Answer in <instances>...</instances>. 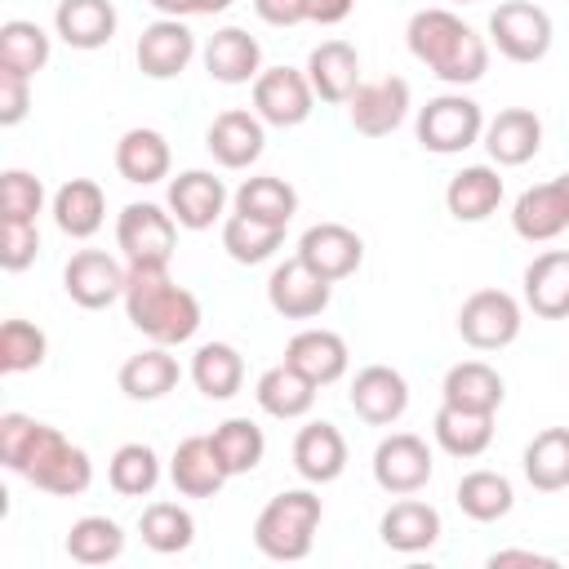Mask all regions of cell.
<instances>
[{
    "instance_id": "3957f363",
    "label": "cell",
    "mask_w": 569,
    "mask_h": 569,
    "mask_svg": "<svg viewBox=\"0 0 569 569\" xmlns=\"http://www.w3.org/2000/svg\"><path fill=\"white\" fill-rule=\"evenodd\" d=\"M124 316L138 333L160 347H178L200 329V298L173 284L169 267H129L124 284Z\"/></svg>"
},
{
    "instance_id": "2e32d148",
    "label": "cell",
    "mask_w": 569,
    "mask_h": 569,
    "mask_svg": "<svg viewBox=\"0 0 569 569\" xmlns=\"http://www.w3.org/2000/svg\"><path fill=\"white\" fill-rule=\"evenodd\" d=\"M356 418H365L369 427H391L405 409H409V382L405 373H396L391 365H365L356 378H351V391H347Z\"/></svg>"
},
{
    "instance_id": "9f6ffc18",
    "label": "cell",
    "mask_w": 569,
    "mask_h": 569,
    "mask_svg": "<svg viewBox=\"0 0 569 569\" xmlns=\"http://www.w3.org/2000/svg\"><path fill=\"white\" fill-rule=\"evenodd\" d=\"M556 182H560V191H565V200H569V173H560Z\"/></svg>"
},
{
    "instance_id": "ab89813d",
    "label": "cell",
    "mask_w": 569,
    "mask_h": 569,
    "mask_svg": "<svg viewBox=\"0 0 569 569\" xmlns=\"http://www.w3.org/2000/svg\"><path fill=\"white\" fill-rule=\"evenodd\" d=\"M458 507H462V516H471V520H480V525H489V520H502L511 507H516V493H511V480L502 476V471H467L462 480H458Z\"/></svg>"
},
{
    "instance_id": "1f68e13d",
    "label": "cell",
    "mask_w": 569,
    "mask_h": 569,
    "mask_svg": "<svg viewBox=\"0 0 569 569\" xmlns=\"http://www.w3.org/2000/svg\"><path fill=\"white\" fill-rule=\"evenodd\" d=\"M440 396L445 405H458V409H480V413H498L502 396H507V382L493 365L485 360H458L445 382H440Z\"/></svg>"
},
{
    "instance_id": "ac0fdd59",
    "label": "cell",
    "mask_w": 569,
    "mask_h": 569,
    "mask_svg": "<svg viewBox=\"0 0 569 569\" xmlns=\"http://www.w3.org/2000/svg\"><path fill=\"white\" fill-rule=\"evenodd\" d=\"M222 209H227V187L209 169H187L169 182V213L178 227L204 231L222 218Z\"/></svg>"
},
{
    "instance_id": "8d00e7d4",
    "label": "cell",
    "mask_w": 569,
    "mask_h": 569,
    "mask_svg": "<svg viewBox=\"0 0 569 569\" xmlns=\"http://www.w3.org/2000/svg\"><path fill=\"white\" fill-rule=\"evenodd\" d=\"M191 382L204 400H231L244 387V360L231 342H204L191 356Z\"/></svg>"
},
{
    "instance_id": "681fc988",
    "label": "cell",
    "mask_w": 569,
    "mask_h": 569,
    "mask_svg": "<svg viewBox=\"0 0 569 569\" xmlns=\"http://www.w3.org/2000/svg\"><path fill=\"white\" fill-rule=\"evenodd\" d=\"M27 107H31V76L0 67V124L4 129L18 124L27 116Z\"/></svg>"
},
{
    "instance_id": "30bf717a",
    "label": "cell",
    "mask_w": 569,
    "mask_h": 569,
    "mask_svg": "<svg viewBox=\"0 0 569 569\" xmlns=\"http://www.w3.org/2000/svg\"><path fill=\"white\" fill-rule=\"evenodd\" d=\"M311 102H316V89L298 67H267L253 80V111L262 116V124L293 129L311 116Z\"/></svg>"
},
{
    "instance_id": "816d5d0a",
    "label": "cell",
    "mask_w": 569,
    "mask_h": 569,
    "mask_svg": "<svg viewBox=\"0 0 569 569\" xmlns=\"http://www.w3.org/2000/svg\"><path fill=\"white\" fill-rule=\"evenodd\" d=\"M356 9V0H307V22H320V27H338L347 22Z\"/></svg>"
},
{
    "instance_id": "7c38bea8",
    "label": "cell",
    "mask_w": 569,
    "mask_h": 569,
    "mask_svg": "<svg viewBox=\"0 0 569 569\" xmlns=\"http://www.w3.org/2000/svg\"><path fill=\"white\" fill-rule=\"evenodd\" d=\"M124 284H129V267H120L111 253L102 249H80L71 253L67 271H62V289L76 307L84 311H102L111 307L116 298H124Z\"/></svg>"
},
{
    "instance_id": "5bb4252c",
    "label": "cell",
    "mask_w": 569,
    "mask_h": 569,
    "mask_svg": "<svg viewBox=\"0 0 569 569\" xmlns=\"http://www.w3.org/2000/svg\"><path fill=\"white\" fill-rule=\"evenodd\" d=\"M298 258H302L316 276H325L329 284H338V280L356 276V267L365 262V240H360L351 227H342V222H316V227L302 231Z\"/></svg>"
},
{
    "instance_id": "83f0119b",
    "label": "cell",
    "mask_w": 569,
    "mask_h": 569,
    "mask_svg": "<svg viewBox=\"0 0 569 569\" xmlns=\"http://www.w3.org/2000/svg\"><path fill=\"white\" fill-rule=\"evenodd\" d=\"M169 142L160 129H124L116 142V173L133 187H151L160 178H169Z\"/></svg>"
},
{
    "instance_id": "e0dca14e",
    "label": "cell",
    "mask_w": 569,
    "mask_h": 569,
    "mask_svg": "<svg viewBox=\"0 0 569 569\" xmlns=\"http://www.w3.org/2000/svg\"><path fill=\"white\" fill-rule=\"evenodd\" d=\"M204 147H209V156H213L222 169H249V164L262 156V147H267L262 116H258V111H240V107L213 116V124H209V133H204Z\"/></svg>"
},
{
    "instance_id": "11a10c76",
    "label": "cell",
    "mask_w": 569,
    "mask_h": 569,
    "mask_svg": "<svg viewBox=\"0 0 569 569\" xmlns=\"http://www.w3.org/2000/svg\"><path fill=\"white\" fill-rule=\"evenodd\" d=\"M231 9V0H191V13H222Z\"/></svg>"
},
{
    "instance_id": "f1b7e54d",
    "label": "cell",
    "mask_w": 569,
    "mask_h": 569,
    "mask_svg": "<svg viewBox=\"0 0 569 569\" xmlns=\"http://www.w3.org/2000/svg\"><path fill=\"white\" fill-rule=\"evenodd\" d=\"M502 204V178L493 164H467L445 187V209L458 222H485Z\"/></svg>"
},
{
    "instance_id": "d4e9b609",
    "label": "cell",
    "mask_w": 569,
    "mask_h": 569,
    "mask_svg": "<svg viewBox=\"0 0 569 569\" xmlns=\"http://www.w3.org/2000/svg\"><path fill=\"white\" fill-rule=\"evenodd\" d=\"M293 467L311 485H329L347 471V440L333 422H307L293 436Z\"/></svg>"
},
{
    "instance_id": "52a82bcc",
    "label": "cell",
    "mask_w": 569,
    "mask_h": 569,
    "mask_svg": "<svg viewBox=\"0 0 569 569\" xmlns=\"http://www.w3.org/2000/svg\"><path fill=\"white\" fill-rule=\"evenodd\" d=\"M520 302L502 289H476L458 311V333L476 351H502L520 338Z\"/></svg>"
},
{
    "instance_id": "484cf974",
    "label": "cell",
    "mask_w": 569,
    "mask_h": 569,
    "mask_svg": "<svg viewBox=\"0 0 569 569\" xmlns=\"http://www.w3.org/2000/svg\"><path fill=\"white\" fill-rule=\"evenodd\" d=\"M169 480L182 498H213L231 476L222 471L209 436H187L169 458Z\"/></svg>"
},
{
    "instance_id": "b9f144b4",
    "label": "cell",
    "mask_w": 569,
    "mask_h": 569,
    "mask_svg": "<svg viewBox=\"0 0 569 569\" xmlns=\"http://www.w3.org/2000/svg\"><path fill=\"white\" fill-rule=\"evenodd\" d=\"M138 533H142V542H147L151 551L178 556V551L191 547L196 520H191V511L178 507V502H151V507L142 511V520H138Z\"/></svg>"
},
{
    "instance_id": "60d3db41",
    "label": "cell",
    "mask_w": 569,
    "mask_h": 569,
    "mask_svg": "<svg viewBox=\"0 0 569 569\" xmlns=\"http://www.w3.org/2000/svg\"><path fill=\"white\" fill-rule=\"evenodd\" d=\"M280 240H284V227H271V222H258V218H244V213H231L222 222V249L240 267L267 262L280 249Z\"/></svg>"
},
{
    "instance_id": "6f0895ef",
    "label": "cell",
    "mask_w": 569,
    "mask_h": 569,
    "mask_svg": "<svg viewBox=\"0 0 569 569\" xmlns=\"http://www.w3.org/2000/svg\"><path fill=\"white\" fill-rule=\"evenodd\" d=\"M453 4H471V0H453Z\"/></svg>"
},
{
    "instance_id": "277c9868",
    "label": "cell",
    "mask_w": 569,
    "mask_h": 569,
    "mask_svg": "<svg viewBox=\"0 0 569 569\" xmlns=\"http://www.w3.org/2000/svg\"><path fill=\"white\" fill-rule=\"evenodd\" d=\"M320 498L311 489H284L276 493L258 520H253V547L267 556V560H307L311 556V542H316V529H320Z\"/></svg>"
},
{
    "instance_id": "7a4b0ae2",
    "label": "cell",
    "mask_w": 569,
    "mask_h": 569,
    "mask_svg": "<svg viewBox=\"0 0 569 569\" xmlns=\"http://www.w3.org/2000/svg\"><path fill=\"white\" fill-rule=\"evenodd\" d=\"M409 53L445 84H476L489 71V44L453 9H418L405 27Z\"/></svg>"
},
{
    "instance_id": "7dc6e473",
    "label": "cell",
    "mask_w": 569,
    "mask_h": 569,
    "mask_svg": "<svg viewBox=\"0 0 569 569\" xmlns=\"http://www.w3.org/2000/svg\"><path fill=\"white\" fill-rule=\"evenodd\" d=\"M44 209V187L27 169L0 173V222H36Z\"/></svg>"
},
{
    "instance_id": "7402d4cb",
    "label": "cell",
    "mask_w": 569,
    "mask_h": 569,
    "mask_svg": "<svg viewBox=\"0 0 569 569\" xmlns=\"http://www.w3.org/2000/svg\"><path fill=\"white\" fill-rule=\"evenodd\" d=\"M511 227L520 240L529 244H542V240H556L565 227H569V200L560 191V182H538L529 191L516 196V209H511Z\"/></svg>"
},
{
    "instance_id": "f546056e",
    "label": "cell",
    "mask_w": 569,
    "mask_h": 569,
    "mask_svg": "<svg viewBox=\"0 0 569 569\" xmlns=\"http://www.w3.org/2000/svg\"><path fill=\"white\" fill-rule=\"evenodd\" d=\"M53 31L71 49H102L116 36V4L111 0H58L53 9Z\"/></svg>"
},
{
    "instance_id": "f6af8a7d",
    "label": "cell",
    "mask_w": 569,
    "mask_h": 569,
    "mask_svg": "<svg viewBox=\"0 0 569 569\" xmlns=\"http://www.w3.org/2000/svg\"><path fill=\"white\" fill-rule=\"evenodd\" d=\"M107 480L124 498H142L160 485V458L151 445H120L107 462Z\"/></svg>"
},
{
    "instance_id": "44dd1931",
    "label": "cell",
    "mask_w": 569,
    "mask_h": 569,
    "mask_svg": "<svg viewBox=\"0 0 569 569\" xmlns=\"http://www.w3.org/2000/svg\"><path fill=\"white\" fill-rule=\"evenodd\" d=\"M378 538H382L391 551L418 556V551L436 547V538H440V511H436L431 502L405 493L400 502H391V507L382 511V520H378Z\"/></svg>"
},
{
    "instance_id": "db71d44e",
    "label": "cell",
    "mask_w": 569,
    "mask_h": 569,
    "mask_svg": "<svg viewBox=\"0 0 569 569\" xmlns=\"http://www.w3.org/2000/svg\"><path fill=\"white\" fill-rule=\"evenodd\" d=\"M151 4H156L164 18H187V13H191V0H151Z\"/></svg>"
},
{
    "instance_id": "603a6c76",
    "label": "cell",
    "mask_w": 569,
    "mask_h": 569,
    "mask_svg": "<svg viewBox=\"0 0 569 569\" xmlns=\"http://www.w3.org/2000/svg\"><path fill=\"white\" fill-rule=\"evenodd\" d=\"M204 71L218 84H249L262 76V44L244 27H222L204 44Z\"/></svg>"
},
{
    "instance_id": "ee69618b",
    "label": "cell",
    "mask_w": 569,
    "mask_h": 569,
    "mask_svg": "<svg viewBox=\"0 0 569 569\" xmlns=\"http://www.w3.org/2000/svg\"><path fill=\"white\" fill-rule=\"evenodd\" d=\"M49 62V36L40 22H27V18H9L0 27V67L9 71H22V76H36L44 71Z\"/></svg>"
},
{
    "instance_id": "c3c4849f",
    "label": "cell",
    "mask_w": 569,
    "mask_h": 569,
    "mask_svg": "<svg viewBox=\"0 0 569 569\" xmlns=\"http://www.w3.org/2000/svg\"><path fill=\"white\" fill-rule=\"evenodd\" d=\"M40 253V231L36 222H0V267L4 271H27Z\"/></svg>"
},
{
    "instance_id": "f35d334b",
    "label": "cell",
    "mask_w": 569,
    "mask_h": 569,
    "mask_svg": "<svg viewBox=\"0 0 569 569\" xmlns=\"http://www.w3.org/2000/svg\"><path fill=\"white\" fill-rule=\"evenodd\" d=\"M209 445H213V453H218V462H222L227 476H249V471L262 462V453H267V436H262V427L249 422V418H227V422H218L213 436H209Z\"/></svg>"
},
{
    "instance_id": "4316f807",
    "label": "cell",
    "mask_w": 569,
    "mask_h": 569,
    "mask_svg": "<svg viewBox=\"0 0 569 569\" xmlns=\"http://www.w3.org/2000/svg\"><path fill=\"white\" fill-rule=\"evenodd\" d=\"M525 302L542 320L569 316V249H547L525 267Z\"/></svg>"
},
{
    "instance_id": "5b68a950",
    "label": "cell",
    "mask_w": 569,
    "mask_h": 569,
    "mask_svg": "<svg viewBox=\"0 0 569 569\" xmlns=\"http://www.w3.org/2000/svg\"><path fill=\"white\" fill-rule=\"evenodd\" d=\"M485 138V111L467 93H440L418 111V142L431 156H458Z\"/></svg>"
},
{
    "instance_id": "9c48e42d",
    "label": "cell",
    "mask_w": 569,
    "mask_h": 569,
    "mask_svg": "<svg viewBox=\"0 0 569 569\" xmlns=\"http://www.w3.org/2000/svg\"><path fill=\"white\" fill-rule=\"evenodd\" d=\"M431 467H436L431 462V449L413 431H391L373 449V480H378L382 493H396V498L418 493L431 480Z\"/></svg>"
},
{
    "instance_id": "bcb514c9",
    "label": "cell",
    "mask_w": 569,
    "mask_h": 569,
    "mask_svg": "<svg viewBox=\"0 0 569 569\" xmlns=\"http://www.w3.org/2000/svg\"><path fill=\"white\" fill-rule=\"evenodd\" d=\"M44 351H49V338H44L40 325L18 320V316L0 325V369H4V373L40 369V365H44Z\"/></svg>"
},
{
    "instance_id": "4dcf8cb0",
    "label": "cell",
    "mask_w": 569,
    "mask_h": 569,
    "mask_svg": "<svg viewBox=\"0 0 569 569\" xmlns=\"http://www.w3.org/2000/svg\"><path fill=\"white\" fill-rule=\"evenodd\" d=\"M107 218V196L93 178H67L53 191V222L71 240H89Z\"/></svg>"
},
{
    "instance_id": "7bdbcfd3",
    "label": "cell",
    "mask_w": 569,
    "mask_h": 569,
    "mask_svg": "<svg viewBox=\"0 0 569 569\" xmlns=\"http://www.w3.org/2000/svg\"><path fill=\"white\" fill-rule=\"evenodd\" d=\"M120 551H124V533L111 516H80L67 529V556L76 565H107L120 560Z\"/></svg>"
},
{
    "instance_id": "d6986e66",
    "label": "cell",
    "mask_w": 569,
    "mask_h": 569,
    "mask_svg": "<svg viewBox=\"0 0 569 569\" xmlns=\"http://www.w3.org/2000/svg\"><path fill=\"white\" fill-rule=\"evenodd\" d=\"M538 147H542V120L529 107H507L485 124V151L502 169L529 164L538 156Z\"/></svg>"
},
{
    "instance_id": "f907efd6",
    "label": "cell",
    "mask_w": 569,
    "mask_h": 569,
    "mask_svg": "<svg viewBox=\"0 0 569 569\" xmlns=\"http://www.w3.org/2000/svg\"><path fill=\"white\" fill-rule=\"evenodd\" d=\"M258 18L267 27H298L307 22V0H253Z\"/></svg>"
},
{
    "instance_id": "d6a6232c",
    "label": "cell",
    "mask_w": 569,
    "mask_h": 569,
    "mask_svg": "<svg viewBox=\"0 0 569 569\" xmlns=\"http://www.w3.org/2000/svg\"><path fill=\"white\" fill-rule=\"evenodd\" d=\"M253 396H258L262 413H271V418H280V422H293V418H307V413H311V405H316V382H311L307 373H298L293 365L280 360V365L262 369Z\"/></svg>"
},
{
    "instance_id": "8fae6325",
    "label": "cell",
    "mask_w": 569,
    "mask_h": 569,
    "mask_svg": "<svg viewBox=\"0 0 569 569\" xmlns=\"http://www.w3.org/2000/svg\"><path fill=\"white\" fill-rule=\"evenodd\" d=\"M347 116H351V129L365 133V138L396 133L409 116V80H400V76L360 80L356 93L347 98Z\"/></svg>"
},
{
    "instance_id": "6da1fadb",
    "label": "cell",
    "mask_w": 569,
    "mask_h": 569,
    "mask_svg": "<svg viewBox=\"0 0 569 569\" xmlns=\"http://www.w3.org/2000/svg\"><path fill=\"white\" fill-rule=\"evenodd\" d=\"M0 462L53 498H80L93 485L89 453L27 413H0Z\"/></svg>"
},
{
    "instance_id": "9a60e30c",
    "label": "cell",
    "mask_w": 569,
    "mask_h": 569,
    "mask_svg": "<svg viewBox=\"0 0 569 569\" xmlns=\"http://www.w3.org/2000/svg\"><path fill=\"white\" fill-rule=\"evenodd\" d=\"M138 71L151 80H173L187 71V62L196 58V36L182 18H156L151 27H142L138 44H133Z\"/></svg>"
},
{
    "instance_id": "cb8c5ba5",
    "label": "cell",
    "mask_w": 569,
    "mask_h": 569,
    "mask_svg": "<svg viewBox=\"0 0 569 569\" xmlns=\"http://www.w3.org/2000/svg\"><path fill=\"white\" fill-rule=\"evenodd\" d=\"M307 80L320 102H347L360 84V53L347 40H325L307 53Z\"/></svg>"
},
{
    "instance_id": "f5cc1de1",
    "label": "cell",
    "mask_w": 569,
    "mask_h": 569,
    "mask_svg": "<svg viewBox=\"0 0 569 569\" xmlns=\"http://www.w3.org/2000/svg\"><path fill=\"white\" fill-rule=\"evenodd\" d=\"M489 565H493V569H502V565H533V569L542 565V569H551V565H556V556L525 551V547H507V551H493V556H489Z\"/></svg>"
},
{
    "instance_id": "8992f818",
    "label": "cell",
    "mask_w": 569,
    "mask_h": 569,
    "mask_svg": "<svg viewBox=\"0 0 569 569\" xmlns=\"http://www.w3.org/2000/svg\"><path fill=\"white\" fill-rule=\"evenodd\" d=\"M116 244L129 267H169L178 244V222L151 200H133L116 218Z\"/></svg>"
},
{
    "instance_id": "d590c367",
    "label": "cell",
    "mask_w": 569,
    "mask_h": 569,
    "mask_svg": "<svg viewBox=\"0 0 569 569\" xmlns=\"http://www.w3.org/2000/svg\"><path fill=\"white\" fill-rule=\"evenodd\" d=\"M525 480L538 493L569 489V427H547L525 445Z\"/></svg>"
},
{
    "instance_id": "e575fe53",
    "label": "cell",
    "mask_w": 569,
    "mask_h": 569,
    "mask_svg": "<svg viewBox=\"0 0 569 569\" xmlns=\"http://www.w3.org/2000/svg\"><path fill=\"white\" fill-rule=\"evenodd\" d=\"M178 378H182V369L169 356V347H160V342H151L147 351H138L120 365V391L129 400H160L178 387Z\"/></svg>"
},
{
    "instance_id": "ffe728a7",
    "label": "cell",
    "mask_w": 569,
    "mask_h": 569,
    "mask_svg": "<svg viewBox=\"0 0 569 569\" xmlns=\"http://www.w3.org/2000/svg\"><path fill=\"white\" fill-rule=\"evenodd\" d=\"M284 365H293L298 373H307L316 387H329V382H338L347 373L351 351H347L342 333H333V329H302V333L289 338Z\"/></svg>"
},
{
    "instance_id": "ba28073f",
    "label": "cell",
    "mask_w": 569,
    "mask_h": 569,
    "mask_svg": "<svg viewBox=\"0 0 569 569\" xmlns=\"http://www.w3.org/2000/svg\"><path fill=\"white\" fill-rule=\"evenodd\" d=\"M551 36L556 31H551L547 9H538L529 0H507V4H498L489 13V40L511 62H538V58H547Z\"/></svg>"
},
{
    "instance_id": "74e56055",
    "label": "cell",
    "mask_w": 569,
    "mask_h": 569,
    "mask_svg": "<svg viewBox=\"0 0 569 569\" xmlns=\"http://www.w3.org/2000/svg\"><path fill=\"white\" fill-rule=\"evenodd\" d=\"M236 213L271 222V227H289V218L298 213V191L284 178H276V173L244 178L240 191H236Z\"/></svg>"
},
{
    "instance_id": "836d02e7",
    "label": "cell",
    "mask_w": 569,
    "mask_h": 569,
    "mask_svg": "<svg viewBox=\"0 0 569 569\" xmlns=\"http://www.w3.org/2000/svg\"><path fill=\"white\" fill-rule=\"evenodd\" d=\"M431 431H436V445H440L449 458H480V453L493 445V413L440 405Z\"/></svg>"
},
{
    "instance_id": "4fadbf2b",
    "label": "cell",
    "mask_w": 569,
    "mask_h": 569,
    "mask_svg": "<svg viewBox=\"0 0 569 569\" xmlns=\"http://www.w3.org/2000/svg\"><path fill=\"white\" fill-rule=\"evenodd\" d=\"M329 298H333V284L316 276L302 258H284L267 280V302L284 320H311L329 307Z\"/></svg>"
}]
</instances>
